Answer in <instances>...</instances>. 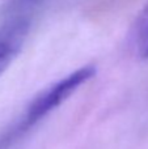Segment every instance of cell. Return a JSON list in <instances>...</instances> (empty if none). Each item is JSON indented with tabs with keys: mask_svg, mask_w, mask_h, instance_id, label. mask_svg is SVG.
Returning a JSON list of instances; mask_svg holds the SVG:
<instances>
[{
	"mask_svg": "<svg viewBox=\"0 0 148 149\" xmlns=\"http://www.w3.org/2000/svg\"><path fill=\"white\" fill-rule=\"evenodd\" d=\"M131 42L138 56L142 59H148V1L136 17Z\"/></svg>",
	"mask_w": 148,
	"mask_h": 149,
	"instance_id": "obj_3",
	"label": "cell"
},
{
	"mask_svg": "<svg viewBox=\"0 0 148 149\" xmlns=\"http://www.w3.org/2000/svg\"><path fill=\"white\" fill-rule=\"evenodd\" d=\"M25 24L18 21L5 28L0 34V74L4 72L17 54L25 34Z\"/></svg>",
	"mask_w": 148,
	"mask_h": 149,
	"instance_id": "obj_2",
	"label": "cell"
},
{
	"mask_svg": "<svg viewBox=\"0 0 148 149\" xmlns=\"http://www.w3.org/2000/svg\"><path fill=\"white\" fill-rule=\"evenodd\" d=\"M94 74H96L94 65H84L39 92L26 109L21 122V128H29L38 120L43 119L46 115H49Z\"/></svg>",
	"mask_w": 148,
	"mask_h": 149,
	"instance_id": "obj_1",
	"label": "cell"
}]
</instances>
